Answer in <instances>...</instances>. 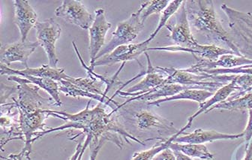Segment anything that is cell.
Returning <instances> with one entry per match:
<instances>
[{"instance_id":"6da1fadb","label":"cell","mask_w":252,"mask_h":160,"mask_svg":"<svg viewBox=\"0 0 252 160\" xmlns=\"http://www.w3.org/2000/svg\"><path fill=\"white\" fill-rule=\"evenodd\" d=\"M188 19L192 33L203 37L208 45L222 46L230 50L240 57L237 47L235 45L230 35L223 28L217 13L214 2L212 0H188L185 1Z\"/></svg>"},{"instance_id":"e0dca14e","label":"cell","mask_w":252,"mask_h":160,"mask_svg":"<svg viewBox=\"0 0 252 160\" xmlns=\"http://www.w3.org/2000/svg\"><path fill=\"white\" fill-rule=\"evenodd\" d=\"M236 91H240V87L236 83V75H235L234 78L229 84L219 88L208 100L200 104V108L197 110V112L194 113L191 117H189L188 123L192 124L193 121L197 118V116L203 113L206 114L212 107L226 101V99Z\"/></svg>"},{"instance_id":"d6986e66","label":"cell","mask_w":252,"mask_h":160,"mask_svg":"<svg viewBox=\"0 0 252 160\" xmlns=\"http://www.w3.org/2000/svg\"><path fill=\"white\" fill-rule=\"evenodd\" d=\"M60 84V92L65 94V96H68L74 97H85V98H90V99L98 100L101 104H104L106 105L110 106V104L114 103V105L119 106V104L111 98H109L107 96L98 95V94H93L91 93L86 92L83 90L80 89L77 86L71 84L69 81H65V80H62L58 81ZM111 107V106H110Z\"/></svg>"},{"instance_id":"f546056e","label":"cell","mask_w":252,"mask_h":160,"mask_svg":"<svg viewBox=\"0 0 252 160\" xmlns=\"http://www.w3.org/2000/svg\"><path fill=\"white\" fill-rule=\"evenodd\" d=\"M174 154H175L176 159L177 160H193L191 157H188L186 154L180 152V151H173Z\"/></svg>"},{"instance_id":"4316f807","label":"cell","mask_w":252,"mask_h":160,"mask_svg":"<svg viewBox=\"0 0 252 160\" xmlns=\"http://www.w3.org/2000/svg\"><path fill=\"white\" fill-rule=\"evenodd\" d=\"M249 121H248L247 127L245 129V132H243L245 141L247 142L246 145H248L252 140V109L249 110Z\"/></svg>"},{"instance_id":"d4e9b609","label":"cell","mask_w":252,"mask_h":160,"mask_svg":"<svg viewBox=\"0 0 252 160\" xmlns=\"http://www.w3.org/2000/svg\"><path fill=\"white\" fill-rule=\"evenodd\" d=\"M170 2L168 0H150L142 3L137 11L142 22L144 24L146 20L152 14L162 12Z\"/></svg>"},{"instance_id":"5bb4252c","label":"cell","mask_w":252,"mask_h":160,"mask_svg":"<svg viewBox=\"0 0 252 160\" xmlns=\"http://www.w3.org/2000/svg\"><path fill=\"white\" fill-rule=\"evenodd\" d=\"M1 75H16V76L24 78L26 76L37 77V78H47L60 81L62 80H67L69 75L65 74V68H53L49 65H42L38 68H30L27 67L25 69L18 70L10 68L6 65L1 64Z\"/></svg>"},{"instance_id":"cb8c5ba5","label":"cell","mask_w":252,"mask_h":160,"mask_svg":"<svg viewBox=\"0 0 252 160\" xmlns=\"http://www.w3.org/2000/svg\"><path fill=\"white\" fill-rule=\"evenodd\" d=\"M183 2H184L183 0H173V1H170L168 5H167V6L164 8V11L161 13L158 25L156 27L154 32L147 38V41L150 43L154 39L155 37L161 31V29L167 25V23L168 22L170 18H171L172 16H173L174 14H176V13L180 10V8H181L182 5H183Z\"/></svg>"},{"instance_id":"30bf717a","label":"cell","mask_w":252,"mask_h":160,"mask_svg":"<svg viewBox=\"0 0 252 160\" xmlns=\"http://www.w3.org/2000/svg\"><path fill=\"white\" fill-rule=\"evenodd\" d=\"M132 118L137 128L142 131H155L159 135H174L180 131L175 128L173 123L147 110L134 111Z\"/></svg>"},{"instance_id":"ba28073f","label":"cell","mask_w":252,"mask_h":160,"mask_svg":"<svg viewBox=\"0 0 252 160\" xmlns=\"http://www.w3.org/2000/svg\"><path fill=\"white\" fill-rule=\"evenodd\" d=\"M165 27L170 31L169 38L175 44L174 45L190 48L198 45L189 24L185 1L181 8L176 13L174 24H167Z\"/></svg>"},{"instance_id":"ac0fdd59","label":"cell","mask_w":252,"mask_h":160,"mask_svg":"<svg viewBox=\"0 0 252 160\" xmlns=\"http://www.w3.org/2000/svg\"><path fill=\"white\" fill-rule=\"evenodd\" d=\"M213 94H214L213 92L206 91V90L187 89L179 93L178 94L173 96L150 101V102H148V105H151V106L159 107L161 104L167 102V101L183 99L190 100V101H196L199 104H201L208 100Z\"/></svg>"},{"instance_id":"7c38bea8","label":"cell","mask_w":252,"mask_h":160,"mask_svg":"<svg viewBox=\"0 0 252 160\" xmlns=\"http://www.w3.org/2000/svg\"><path fill=\"white\" fill-rule=\"evenodd\" d=\"M167 51V52H184L192 54L196 59L207 60V61H216L219 60L221 56L226 54H235L233 51L225 48H220L214 45H198L193 48H183L177 45L171 46L156 47V48H149L147 51Z\"/></svg>"},{"instance_id":"3957f363","label":"cell","mask_w":252,"mask_h":160,"mask_svg":"<svg viewBox=\"0 0 252 160\" xmlns=\"http://www.w3.org/2000/svg\"><path fill=\"white\" fill-rule=\"evenodd\" d=\"M144 27V24L140 20L138 11L131 14L128 19L120 22L117 25L116 31L112 33L111 39L107 45H104L97 56L96 61L104 56L112 52L118 47L129 45L133 40L137 38Z\"/></svg>"},{"instance_id":"44dd1931","label":"cell","mask_w":252,"mask_h":160,"mask_svg":"<svg viewBox=\"0 0 252 160\" xmlns=\"http://www.w3.org/2000/svg\"><path fill=\"white\" fill-rule=\"evenodd\" d=\"M191 127V125H190V124L187 123L186 127L182 128L175 135H171V136L167 138V139H161V141H158L157 144H155L154 146L152 147L150 149L147 150V151L134 153V154H133L131 160H153L154 157H156L158 154H159L163 150L169 148L170 144H171L173 141H174V140H175L177 137L180 136V135H182V134L185 132V130L188 129V128H190Z\"/></svg>"},{"instance_id":"7a4b0ae2","label":"cell","mask_w":252,"mask_h":160,"mask_svg":"<svg viewBox=\"0 0 252 160\" xmlns=\"http://www.w3.org/2000/svg\"><path fill=\"white\" fill-rule=\"evenodd\" d=\"M16 108L18 109L20 115V126L24 135L25 145L20 154H17L18 157L22 159L25 157L30 160L32 153V146L33 144L35 134L43 132L45 127V121L50 116L45 112L39 105L35 104L20 103L14 101Z\"/></svg>"},{"instance_id":"ffe728a7","label":"cell","mask_w":252,"mask_h":160,"mask_svg":"<svg viewBox=\"0 0 252 160\" xmlns=\"http://www.w3.org/2000/svg\"><path fill=\"white\" fill-rule=\"evenodd\" d=\"M169 148L173 151H180L191 158H198L202 160L214 159V154H212L204 144H180L173 141Z\"/></svg>"},{"instance_id":"5b68a950","label":"cell","mask_w":252,"mask_h":160,"mask_svg":"<svg viewBox=\"0 0 252 160\" xmlns=\"http://www.w3.org/2000/svg\"><path fill=\"white\" fill-rule=\"evenodd\" d=\"M144 54L147 57V68L145 70L144 78L138 84H135L129 88L128 91H116L113 96L110 97L112 99L117 96L121 97L137 96L149 92L156 87H159L164 84L166 78L168 77L167 72L164 71V68L162 67L153 66L148 54L145 52Z\"/></svg>"},{"instance_id":"603a6c76","label":"cell","mask_w":252,"mask_h":160,"mask_svg":"<svg viewBox=\"0 0 252 160\" xmlns=\"http://www.w3.org/2000/svg\"><path fill=\"white\" fill-rule=\"evenodd\" d=\"M65 81H69L74 85L77 86L80 89L86 91V92L91 93L93 94H98L101 96H107L103 91L102 87L105 82L94 78V77H89V78H73L70 76Z\"/></svg>"},{"instance_id":"2e32d148","label":"cell","mask_w":252,"mask_h":160,"mask_svg":"<svg viewBox=\"0 0 252 160\" xmlns=\"http://www.w3.org/2000/svg\"><path fill=\"white\" fill-rule=\"evenodd\" d=\"M7 79L18 84H31L37 86L41 89L45 91L47 94H50L51 98L54 100L57 107L61 106L62 101L60 99V84L58 81H54L51 78H37V77L26 76L24 78L11 75Z\"/></svg>"},{"instance_id":"4dcf8cb0","label":"cell","mask_w":252,"mask_h":160,"mask_svg":"<svg viewBox=\"0 0 252 160\" xmlns=\"http://www.w3.org/2000/svg\"><path fill=\"white\" fill-rule=\"evenodd\" d=\"M8 157H9V158L12 159L13 160H22V159L18 157V156H17V154H11V155H10Z\"/></svg>"},{"instance_id":"9a60e30c","label":"cell","mask_w":252,"mask_h":160,"mask_svg":"<svg viewBox=\"0 0 252 160\" xmlns=\"http://www.w3.org/2000/svg\"><path fill=\"white\" fill-rule=\"evenodd\" d=\"M182 135L183 136L177 137L173 142L180 143V144H203L205 143H213L219 140H233L243 138L244 133L231 135V134L220 133L216 131H207L202 128H197L191 133H185Z\"/></svg>"},{"instance_id":"52a82bcc","label":"cell","mask_w":252,"mask_h":160,"mask_svg":"<svg viewBox=\"0 0 252 160\" xmlns=\"http://www.w3.org/2000/svg\"><path fill=\"white\" fill-rule=\"evenodd\" d=\"M94 18L93 24L89 29L90 37V68L93 70L94 63L96 62L97 56L104 46L105 37L109 30L111 28V24L107 21L105 12L103 8H98L94 11Z\"/></svg>"},{"instance_id":"277c9868","label":"cell","mask_w":252,"mask_h":160,"mask_svg":"<svg viewBox=\"0 0 252 160\" xmlns=\"http://www.w3.org/2000/svg\"><path fill=\"white\" fill-rule=\"evenodd\" d=\"M36 38L39 46L45 51L50 66L57 68L59 63L56 44L61 35L62 28L53 18L37 22L35 26Z\"/></svg>"},{"instance_id":"9c48e42d","label":"cell","mask_w":252,"mask_h":160,"mask_svg":"<svg viewBox=\"0 0 252 160\" xmlns=\"http://www.w3.org/2000/svg\"><path fill=\"white\" fill-rule=\"evenodd\" d=\"M150 44L149 41L145 40L137 44H129L118 47L112 52L104 56L94 63L93 71H94V67L112 65L118 63L123 64L131 61H137L140 64V66L142 67L141 64L139 62L138 57L147 52Z\"/></svg>"},{"instance_id":"4fadbf2b","label":"cell","mask_w":252,"mask_h":160,"mask_svg":"<svg viewBox=\"0 0 252 160\" xmlns=\"http://www.w3.org/2000/svg\"><path fill=\"white\" fill-rule=\"evenodd\" d=\"M14 7V23L21 33V41H26L31 29L38 22V14L27 0H15Z\"/></svg>"},{"instance_id":"8992f818","label":"cell","mask_w":252,"mask_h":160,"mask_svg":"<svg viewBox=\"0 0 252 160\" xmlns=\"http://www.w3.org/2000/svg\"><path fill=\"white\" fill-rule=\"evenodd\" d=\"M54 14L68 24L77 26L83 30H89L94 21L93 15L78 0H64L62 5L56 8Z\"/></svg>"},{"instance_id":"484cf974","label":"cell","mask_w":252,"mask_h":160,"mask_svg":"<svg viewBox=\"0 0 252 160\" xmlns=\"http://www.w3.org/2000/svg\"><path fill=\"white\" fill-rule=\"evenodd\" d=\"M153 160H177V159H176L175 154L173 150L167 148L163 150L159 154H158L154 157Z\"/></svg>"},{"instance_id":"f1b7e54d","label":"cell","mask_w":252,"mask_h":160,"mask_svg":"<svg viewBox=\"0 0 252 160\" xmlns=\"http://www.w3.org/2000/svg\"><path fill=\"white\" fill-rule=\"evenodd\" d=\"M246 154L243 160H252V141L246 145Z\"/></svg>"},{"instance_id":"83f0119b","label":"cell","mask_w":252,"mask_h":160,"mask_svg":"<svg viewBox=\"0 0 252 160\" xmlns=\"http://www.w3.org/2000/svg\"><path fill=\"white\" fill-rule=\"evenodd\" d=\"M83 149V142L81 141V142H79V144L77 145V148H76L75 152L74 154L68 159V160H77L79 158V156L81 154V151H82Z\"/></svg>"},{"instance_id":"7402d4cb","label":"cell","mask_w":252,"mask_h":160,"mask_svg":"<svg viewBox=\"0 0 252 160\" xmlns=\"http://www.w3.org/2000/svg\"><path fill=\"white\" fill-rule=\"evenodd\" d=\"M216 109L228 110V111H236V110L252 109V91L244 94L242 96L234 99H229L217 104L210 108L206 114Z\"/></svg>"},{"instance_id":"8fae6325","label":"cell","mask_w":252,"mask_h":160,"mask_svg":"<svg viewBox=\"0 0 252 160\" xmlns=\"http://www.w3.org/2000/svg\"><path fill=\"white\" fill-rule=\"evenodd\" d=\"M38 46V41L31 42L27 40L2 45L0 49V62L8 67L12 63L20 62L27 68L29 58Z\"/></svg>"}]
</instances>
